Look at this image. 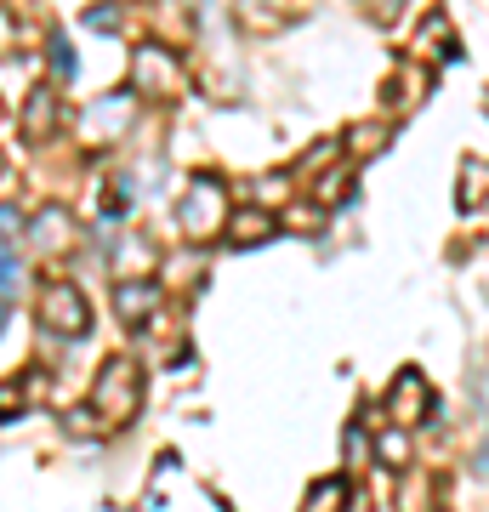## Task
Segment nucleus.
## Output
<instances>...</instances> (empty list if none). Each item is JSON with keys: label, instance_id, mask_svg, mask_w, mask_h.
Instances as JSON below:
<instances>
[{"label": "nucleus", "instance_id": "nucleus-1", "mask_svg": "<svg viewBox=\"0 0 489 512\" xmlns=\"http://www.w3.org/2000/svg\"><path fill=\"white\" fill-rule=\"evenodd\" d=\"M143 410V376L131 359H109L97 370V387H91V421L103 427H126L131 416Z\"/></svg>", "mask_w": 489, "mask_h": 512}, {"label": "nucleus", "instance_id": "nucleus-2", "mask_svg": "<svg viewBox=\"0 0 489 512\" xmlns=\"http://www.w3.org/2000/svg\"><path fill=\"white\" fill-rule=\"evenodd\" d=\"M177 228L188 239H211L228 228V188L217 183V177H194V183L182 188V200H177Z\"/></svg>", "mask_w": 489, "mask_h": 512}, {"label": "nucleus", "instance_id": "nucleus-3", "mask_svg": "<svg viewBox=\"0 0 489 512\" xmlns=\"http://www.w3.org/2000/svg\"><path fill=\"white\" fill-rule=\"evenodd\" d=\"M182 86V63L165 46H137V57H131V92L143 97H171Z\"/></svg>", "mask_w": 489, "mask_h": 512}, {"label": "nucleus", "instance_id": "nucleus-4", "mask_svg": "<svg viewBox=\"0 0 489 512\" xmlns=\"http://www.w3.org/2000/svg\"><path fill=\"white\" fill-rule=\"evenodd\" d=\"M40 325L52 330V336H86V325H91L86 296L74 291V285H46L40 291Z\"/></svg>", "mask_w": 489, "mask_h": 512}, {"label": "nucleus", "instance_id": "nucleus-5", "mask_svg": "<svg viewBox=\"0 0 489 512\" xmlns=\"http://www.w3.org/2000/svg\"><path fill=\"white\" fill-rule=\"evenodd\" d=\"M131 126V92H109L97 97L86 109V120H80V131H86V143H114L120 131Z\"/></svg>", "mask_w": 489, "mask_h": 512}, {"label": "nucleus", "instance_id": "nucleus-6", "mask_svg": "<svg viewBox=\"0 0 489 512\" xmlns=\"http://www.w3.org/2000/svg\"><path fill=\"white\" fill-rule=\"evenodd\" d=\"M387 410H393L399 427H421V421H427L433 393H427V382H421V370H399V382H393V393H387Z\"/></svg>", "mask_w": 489, "mask_h": 512}, {"label": "nucleus", "instance_id": "nucleus-7", "mask_svg": "<svg viewBox=\"0 0 489 512\" xmlns=\"http://www.w3.org/2000/svg\"><path fill=\"white\" fill-rule=\"evenodd\" d=\"M160 285L154 279H120V291H114V313L126 319V325H148V313L160 308Z\"/></svg>", "mask_w": 489, "mask_h": 512}, {"label": "nucleus", "instance_id": "nucleus-8", "mask_svg": "<svg viewBox=\"0 0 489 512\" xmlns=\"http://www.w3.org/2000/svg\"><path fill=\"white\" fill-rule=\"evenodd\" d=\"M29 239H35L40 251H69L74 245V217L63 205H46L35 222H29Z\"/></svg>", "mask_w": 489, "mask_h": 512}, {"label": "nucleus", "instance_id": "nucleus-9", "mask_svg": "<svg viewBox=\"0 0 489 512\" xmlns=\"http://www.w3.org/2000/svg\"><path fill=\"white\" fill-rule=\"evenodd\" d=\"M52 131H57V97H52V86H35L29 103H23V137L29 143H46Z\"/></svg>", "mask_w": 489, "mask_h": 512}, {"label": "nucleus", "instance_id": "nucleus-10", "mask_svg": "<svg viewBox=\"0 0 489 512\" xmlns=\"http://www.w3.org/2000/svg\"><path fill=\"white\" fill-rule=\"evenodd\" d=\"M427 86H433V74L421 69V63H404L399 80H387V103H393V109H421Z\"/></svg>", "mask_w": 489, "mask_h": 512}, {"label": "nucleus", "instance_id": "nucleus-11", "mask_svg": "<svg viewBox=\"0 0 489 512\" xmlns=\"http://www.w3.org/2000/svg\"><path fill=\"white\" fill-rule=\"evenodd\" d=\"M461 211H484L489 205V160H467L461 165V188H455Z\"/></svg>", "mask_w": 489, "mask_h": 512}, {"label": "nucleus", "instance_id": "nucleus-12", "mask_svg": "<svg viewBox=\"0 0 489 512\" xmlns=\"http://www.w3.org/2000/svg\"><path fill=\"white\" fill-rule=\"evenodd\" d=\"M273 234V217L268 211H239V217H228V239H234V245H262V239Z\"/></svg>", "mask_w": 489, "mask_h": 512}, {"label": "nucleus", "instance_id": "nucleus-13", "mask_svg": "<svg viewBox=\"0 0 489 512\" xmlns=\"http://www.w3.org/2000/svg\"><path fill=\"white\" fill-rule=\"evenodd\" d=\"M342 507H347V478H325V484H313L308 512H342Z\"/></svg>", "mask_w": 489, "mask_h": 512}, {"label": "nucleus", "instance_id": "nucleus-14", "mask_svg": "<svg viewBox=\"0 0 489 512\" xmlns=\"http://www.w3.org/2000/svg\"><path fill=\"white\" fill-rule=\"evenodd\" d=\"M381 143H387V126H381V120H370V126H353V131H347V154H376Z\"/></svg>", "mask_w": 489, "mask_h": 512}, {"label": "nucleus", "instance_id": "nucleus-15", "mask_svg": "<svg viewBox=\"0 0 489 512\" xmlns=\"http://www.w3.org/2000/svg\"><path fill=\"white\" fill-rule=\"evenodd\" d=\"M23 399H29V376H6V382H0V421L18 416Z\"/></svg>", "mask_w": 489, "mask_h": 512}, {"label": "nucleus", "instance_id": "nucleus-16", "mask_svg": "<svg viewBox=\"0 0 489 512\" xmlns=\"http://www.w3.org/2000/svg\"><path fill=\"white\" fill-rule=\"evenodd\" d=\"M126 205H131V183L120 177V183H109V188H103V211L114 217V211H126Z\"/></svg>", "mask_w": 489, "mask_h": 512}, {"label": "nucleus", "instance_id": "nucleus-17", "mask_svg": "<svg viewBox=\"0 0 489 512\" xmlns=\"http://www.w3.org/2000/svg\"><path fill=\"white\" fill-rule=\"evenodd\" d=\"M376 450H381V461H404V456H410V444H404V433H381V444H376Z\"/></svg>", "mask_w": 489, "mask_h": 512}, {"label": "nucleus", "instance_id": "nucleus-18", "mask_svg": "<svg viewBox=\"0 0 489 512\" xmlns=\"http://www.w3.org/2000/svg\"><path fill=\"white\" fill-rule=\"evenodd\" d=\"M23 228H29V217H23L18 205H0V234L12 239V234H23Z\"/></svg>", "mask_w": 489, "mask_h": 512}, {"label": "nucleus", "instance_id": "nucleus-19", "mask_svg": "<svg viewBox=\"0 0 489 512\" xmlns=\"http://www.w3.org/2000/svg\"><path fill=\"white\" fill-rule=\"evenodd\" d=\"M52 69L63 74V80H69V74H74V52H69V40H63V35L52 40Z\"/></svg>", "mask_w": 489, "mask_h": 512}, {"label": "nucleus", "instance_id": "nucleus-20", "mask_svg": "<svg viewBox=\"0 0 489 512\" xmlns=\"http://www.w3.org/2000/svg\"><path fill=\"white\" fill-rule=\"evenodd\" d=\"M91 29H103V35H109V29H114V23H120V12H114V6H91Z\"/></svg>", "mask_w": 489, "mask_h": 512}, {"label": "nucleus", "instance_id": "nucleus-21", "mask_svg": "<svg viewBox=\"0 0 489 512\" xmlns=\"http://www.w3.org/2000/svg\"><path fill=\"white\" fill-rule=\"evenodd\" d=\"M364 6H370V12H376L381 23H393V12H399L404 0H364Z\"/></svg>", "mask_w": 489, "mask_h": 512}]
</instances>
